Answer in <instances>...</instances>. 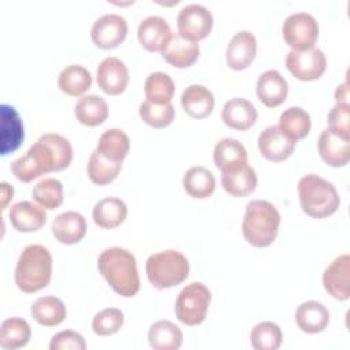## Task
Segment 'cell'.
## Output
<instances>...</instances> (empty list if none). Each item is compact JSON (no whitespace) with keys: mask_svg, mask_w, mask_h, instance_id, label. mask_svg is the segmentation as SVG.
<instances>
[{"mask_svg":"<svg viewBox=\"0 0 350 350\" xmlns=\"http://www.w3.org/2000/svg\"><path fill=\"white\" fill-rule=\"evenodd\" d=\"M298 196L302 211L314 219L335 213L340 204L335 186L316 174H308L299 179Z\"/></svg>","mask_w":350,"mask_h":350,"instance_id":"5b68a950","label":"cell"},{"mask_svg":"<svg viewBox=\"0 0 350 350\" xmlns=\"http://www.w3.org/2000/svg\"><path fill=\"white\" fill-rule=\"evenodd\" d=\"M10 221L21 232L38 231L46 223V213L42 206L30 201H19L10 208Z\"/></svg>","mask_w":350,"mask_h":350,"instance_id":"7402d4cb","label":"cell"},{"mask_svg":"<svg viewBox=\"0 0 350 350\" xmlns=\"http://www.w3.org/2000/svg\"><path fill=\"white\" fill-rule=\"evenodd\" d=\"M178 33L197 42L198 40L205 38L213 26V16L211 11L202 4H187L180 8L176 18Z\"/></svg>","mask_w":350,"mask_h":350,"instance_id":"9c48e42d","label":"cell"},{"mask_svg":"<svg viewBox=\"0 0 350 350\" xmlns=\"http://www.w3.org/2000/svg\"><path fill=\"white\" fill-rule=\"evenodd\" d=\"M124 321L123 312L116 308H107L100 310L92 321V328L94 334L100 336H108L118 332Z\"/></svg>","mask_w":350,"mask_h":350,"instance_id":"b9f144b4","label":"cell"},{"mask_svg":"<svg viewBox=\"0 0 350 350\" xmlns=\"http://www.w3.org/2000/svg\"><path fill=\"white\" fill-rule=\"evenodd\" d=\"M33 319L44 327L59 325L67 316L63 301L55 295H45L37 298L31 305Z\"/></svg>","mask_w":350,"mask_h":350,"instance_id":"83f0119b","label":"cell"},{"mask_svg":"<svg viewBox=\"0 0 350 350\" xmlns=\"http://www.w3.org/2000/svg\"><path fill=\"white\" fill-rule=\"evenodd\" d=\"M72 160V146L60 134L48 133L41 135L36 144L21 157L11 163V171L16 179L31 182L51 171L67 168Z\"/></svg>","mask_w":350,"mask_h":350,"instance_id":"6da1fadb","label":"cell"},{"mask_svg":"<svg viewBox=\"0 0 350 350\" xmlns=\"http://www.w3.org/2000/svg\"><path fill=\"white\" fill-rule=\"evenodd\" d=\"M200 55L197 42L182 37L179 33L171 34L165 46L161 49L163 59L176 68L190 67Z\"/></svg>","mask_w":350,"mask_h":350,"instance_id":"ffe728a7","label":"cell"},{"mask_svg":"<svg viewBox=\"0 0 350 350\" xmlns=\"http://www.w3.org/2000/svg\"><path fill=\"white\" fill-rule=\"evenodd\" d=\"M86 220L75 211H67L57 215L52 221L53 237L64 245H72L82 241L86 234Z\"/></svg>","mask_w":350,"mask_h":350,"instance_id":"44dd1931","label":"cell"},{"mask_svg":"<svg viewBox=\"0 0 350 350\" xmlns=\"http://www.w3.org/2000/svg\"><path fill=\"white\" fill-rule=\"evenodd\" d=\"M327 122L329 124V129L350 135V104L336 103L331 108Z\"/></svg>","mask_w":350,"mask_h":350,"instance_id":"ee69618b","label":"cell"},{"mask_svg":"<svg viewBox=\"0 0 350 350\" xmlns=\"http://www.w3.org/2000/svg\"><path fill=\"white\" fill-rule=\"evenodd\" d=\"M282 340V329L272 321H261L250 332V345L256 350H278Z\"/></svg>","mask_w":350,"mask_h":350,"instance_id":"f35d334b","label":"cell"},{"mask_svg":"<svg viewBox=\"0 0 350 350\" xmlns=\"http://www.w3.org/2000/svg\"><path fill=\"white\" fill-rule=\"evenodd\" d=\"M93 221L101 228H115L127 216V205L118 197H105L93 206Z\"/></svg>","mask_w":350,"mask_h":350,"instance_id":"4316f807","label":"cell"},{"mask_svg":"<svg viewBox=\"0 0 350 350\" xmlns=\"http://www.w3.org/2000/svg\"><path fill=\"white\" fill-rule=\"evenodd\" d=\"M320 157L331 167H343L350 157V135L334 129H324L317 139Z\"/></svg>","mask_w":350,"mask_h":350,"instance_id":"7c38bea8","label":"cell"},{"mask_svg":"<svg viewBox=\"0 0 350 350\" xmlns=\"http://www.w3.org/2000/svg\"><path fill=\"white\" fill-rule=\"evenodd\" d=\"M138 40L139 44L149 52H157L165 46L171 37V27L168 22L157 15L146 16L138 25Z\"/></svg>","mask_w":350,"mask_h":350,"instance_id":"ac0fdd59","label":"cell"},{"mask_svg":"<svg viewBox=\"0 0 350 350\" xmlns=\"http://www.w3.org/2000/svg\"><path fill=\"white\" fill-rule=\"evenodd\" d=\"M122 170V163L112 161L104 157L97 150H93L88 161V175L96 185H108L116 179Z\"/></svg>","mask_w":350,"mask_h":350,"instance_id":"74e56055","label":"cell"},{"mask_svg":"<svg viewBox=\"0 0 350 350\" xmlns=\"http://www.w3.org/2000/svg\"><path fill=\"white\" fill-rule=\"evenodd\" d=\"M139 116L146 124L154 129H163L171 124V122L174 120L175 109L171 103L156 104L149 100H145L139 105Z\"/></svg>","mask_w":350,"mask_h":350,"instance_id":"60d3db41","label":"cell"},{"mask_svg":"<svg viewBox=\"0 0 350 350\" xmlns=\"http://www.w3.org/2000/svg\"><path fill=\"white\" fill-rule=\"evenodd\" d=\"M295 321L301 331L306 334H317L327 328L329 323V312L321 302L306 301L297 308Z\"/></svg>","mask_w":350,"mask_h":350,"instance_id":"484cf974","label":"cell"},{"mask_svg":"<svg viewBox=\"0 0 350 350\" xmlns=\"http://www.w3.org/2000/svg\"><path fill=\"white\" fill-rule=\"evenodd\" d=\"M349 97V89H347V82H343L340 86L336 88L335 90V98L338 103H347Z\"/></svg>","mask_w":350,"mask_h":350,"instance_id":"f6af8a7d","label":"cell"},{"mask_svg":"<svg viewBox=\"0 0 350 350\" xmlns=\"http://www.w3.org/2000/svg\"><path fill=\"white\" fill-rule=\"evenodd\" d=\"M258 149L269 161H283L291 156L295 148V141L288 138L279 126H268L258 135Z\"/></svg>","mask_w":350,"mask_h":350,"instance_id":"5bb4252c","label":"cell"},{"mask_svg":"<svg viewBox=\"0 0 350 350\" xmlns=\"http://www.w3.org/2000/svg\"><path fill=\"white\" fill-rule=\"evenodd\" d=\"M57 85L62 92L77 97L83 94L92 85L90 72L81 64H71L64 67L57 78Z\"/></svg>","mask_w":350,"mask_h":350,"instance_id":"d590c367","label":"cell"},{"mask_svg":"<svg viewBox=\"0 0 350 350\" xmlns=\"http://www.w3.org/2000/svg\"><path fill=\"white\" fill-rule=\"evenodd\" d=\"M130 149L129 135L120 129H108L105 130L100 138L96 150L101 153L104 157L122 163L127 156Z\"/></svg>","mask_w":350,"mask_h":350,"instance_id":"1f68e13d","label":"cell"},{"mask_svg":"<svg viewBox=\"0 0 350 350\" xmlns=\"http://www.w3.org/2000/svg\"><path fill=\"white\" fill-rule=\"evenodd\" d=\"M286 67L297 79L314 81L324 74L327 59L324 52L314 46L305 51L291 49L286 57Z\"/></svg>","mask_w":350,"mask_h":350,"instance_id":"30bf717a","label":"cell"},{"mask_svg":"<svg viewBox=\"0 0 350 350\" xmlns=\"http://www.w3.org/2000/svg\"><path fill=\"white\" fill-rule=\"evenodd\" d=\"M100 273L122 297H133L139 291L137 261L131 252L123 247H109L100 253L97 260Z\"/></svg>","mask_w":350,"mask_h":350,"instance_id":"7a4b0ae2","label":"cell"},{"mask_svg":"<svg viewBox=\"0 0 350 350\" xmlns=\"http://www.w3.org/2000/svg\"><path fill=\"white\" fill-rule=\"evenodd\" d=\"M350 273V256L342 254L336 257L323 273V284L329 295L335 299L346 301L350 297L349 286Z\"/></svg>","mask_w":350,"mask_h":350,"instance_id":"9a60e30c","label":"cell"},{"mask_svg":"<svg viewBox=\"0 0 350 350\" xmlns=\"http://www.w3.org/2000/svg\"><path fill=\"white\" fill-rule=\"evenodd\" d=\"M185 112L194 119H204L211 115L215 107L212 92L204 85L187 86L180 97Z\"/></svg>","mask_w":350,"mask_h":350,"instance_id":"d4e9b609","label":"cell"},{"mask_svg":"<svg viewBox=\"0 0 350 350\" xmlns=\"http://www.w3.org/2000/svg\"><path fill=\"white\" fill-rule=\"evenodd\" d=\"M149 282L159 290L180 284L189 276L190 265L185 254L168 249L150 254L145 264Z\"/></svg>","mask_w":350,"mask_h":350,"instance_id":"8992f818","label":"cell"},{"mask_svg":"<svg viewBox=\"0 0 350 350\" xmlns=\"http://www.w3.org/2000/svg\"><path fill=\"white\" fill-rule=\"evenodd\" d=\"M279 223L280 215L273 204L265 200H252L246 205L242 234L250 245L265 247L275 241Z\"/></svg>","mask_w":350,"mask_h":350,"instance_id":"277c9868","label":"cell"},{"mask_svg":"<svg viewBox=\"0 0 350 350\" xmlns=\"http://www.w3.org/2000/svg\"><path fill=\"white\" fill-rule=\"evenodd\" d=\"M310 126V116L301 107H290L280 113L279 129L295 142L309 134Z\"/></svg>","mask_w":350,"mask_h":350,"instance_id":"e575fe53","label":"cell"},{"mask_svg":"<svg viewBox=\"0 0 350 350\" xmlns=\"http://www.w3.org/2000/svg\"><path fill=\"white\" fill-rule=\"evenodd\" d=\"M31 194L44 209H56L63 202V185L55 178H44L33 187Z\"/></svg>","mask_w":350,"mask_h":350,"instance_id":"ab89813d","label":"cell"},{"mask_svg":"<svg viewBox=\"0 0 350 350\" xmlns=\"http://www.w3.org/2000/svg\"><path fill=\"white\" fill-rule=\"evenodd\" d=\"M148 340L154 350H178L182 346L183 334L174 323L159 320L150 325Z\"/></svg>","mask_w":350,"mask_h":350,"instance_id":"f1b7e54d","label":"cell"},{"mask_svg":"<svg viewBox=\"0 0 350 350\" xmlns=\"http://www.w3.org/2000/svg\"><path fill=\"white\" fill-rule=\"evenodd\" d=\"M283 38L294 51H305L314 46L319 37V25L309 12H294L288 15L282 26Z\"/></svg>","mask_w":350,"mask_h":350,"instance_id":"ba28073f","label":"cell"},{"mask_svg":"<svg viewBox=\"0 0 350 350\" xmlns=\"http://www.w3.org/2000/svg\"><path fill=\"white\" fill-rule=\"evenodd\" d=\"M221 186L234 197H246L257 186L256 171L246 164L238 170L221 172Z\"/></svg>","mask_w":350,"mask_h":350,"instance_id":"f546056e","label":"cell"},{"mask_svg":"<svg viewBox=\"0 0 350 350\" xmlns=\"http://www.w3.org/2000/svg\"><path fill=\"white\" fill-rule=\"evenodd\" d=\"M256 52H257L256 37L247 30L238 31L231 37L227 45V51H226L227 66L232 70H243L253 62Z\"/></svg>","mask_w":350,"mask_h":350,"instance_id":"2e32d148","label":"cell"},{"mask_svg":"<svg viewBox=\"0 0 350 350\" xmlns=\"http://www.w3.org/2000/svg\"><path fill=\"white\" fill-rule=\"evenodd\" d=\"M183 187L186 193L194 198H206L215 191L216 179L211 170L196 165L185 172Z\"/></svg>","mask_w":350,"mask_h":350,"instance_id":"d6a6232c","label":"cell"},{"mask_svg":"<svg viewBox=\"0 0 350 350\" xmlns=\"http://www.w3.org/2000/svg\"><path fill=\"white\" fill-rule=\"evenodd\" d=\"M75 116L85 126H98L108 118V104L97 94L82 96L75 104Z\"/></svg>","mask_w":350,"mask_h":350,"instance_id":"4dcf8cb0","label":"cell"},{"mask_svg":"<svg viewBox=\"0 0 350 350\" xmlns=\"http://www.w3.org/2000/svg\"><path fill=\"white\" fill-rule=\"evenodd\" d=\"M258 100L268 108L284 103L288 93V83L278 70H267L257 79L256 86Z\"/></svg>","mask_w":350,"mask_h":350,"instance_id":"d6986e66","label":"cell"},{"mask_svg":"<svg viewBox=\"0 0 350 350\" xmlns=\"http://www.w3.org/2000/svg\"><path fill=\"white\" fill-rule=\"evenodd\" d=\"M51 350H85L86 349V342L81 334L77 331L66 329L55 334L51 339L49 343Z\"/></svg>","mask_w":350,"mask_h":350,"instance_id":"7bdbcfd3","label":"cell"},{"mask_svg":"<svg viewBox=\"0 0 350 350\" xmlns=\"http://www.w3.org/2000/svg\"><path fill=\"white\" fill-rule=\"evenodd\" d=\"M1 197H3V209L7 206V202L12 198L14 189L7 182H1Z\"/></svg>","mask_w":350,"mask_h":350,"instance_id":"bcb514c9","label":"cell"},{"mask_svg":"<svg viewBox=\"0 0 350 350\" xmlns=\"http://www.w3.org/2000/svg\"><path fill=\"white\" fill-rule=\"evenodd\" d=\"M215 165L221 171H234L247 164V152L235 138L220 139L213 149Z\"/></svg>","mask_w":350,"mask_h":350,"instance_id":"603a6c76","label":"cell"},{"mask_svg":"<svg viewBox=\"0 0 350 350\" xmlns=\"http://www.w3.org/2000/svg\"><path fill=\"white\" fill-rule=\"evenodd\" d=\"M221 119L224 124L231 129L241 131L247 130L257 120V109L249 100L235 97L226 101L221 111Z\"/></svg>","mask_w":350,"mask_h":350,"instance_id":"cb8c5ba5","label":"cell"},{"mask_svg":"<svg viewBox=\"0 0 350 350\" xmlns=\"http://www.w3.org/2000/svg\"><path fill=\"white\" fill-rule=\"evenodd\" d=\"M52 276V256L42 245H29L19 254L15 267V283L23 293L45 288Z\"/></svg>","mask_w":350,"mask_h":350,"instance_id":"3957f363","label":"cell"},{"mask_svg":"<svg viewBox=\"0 0 350 350\" xmlns=\"http://www.w3.org/2000/svg\"><path fill=\"white\" fill-rule=\"evenodd\" d=\"M92 41L101 49H112L127 36V22L119 14H104L94 21L90 30Z\"/></svg>","mask_w":350,"mask_h":350,"instance_id":"8fae6325","label":"cell"},{"mask_svg":"<svg viewBox=\"0 0 350 350\" xmlns=\"http://www.w3.org/2000/svg\"><path fill=\"white\" fill-rule=\"evenodd\" d=\"M1 113V133H0V153L1 156H7L16 150L23 138V124L16 109L8 104L0 105Z\"/></svg>","mask_w":350,"mask_h":350,"instance_id":"e0dca14e","label":"cell"},{"mask_svg":"<svg viewBox=\"0 0 350 350\" xmlns=\"http://www.w3.org/2000/svg\"><path fill=\"white\" fill-rule=\"evenodd\" d=\"M129 83V68L123 60L109 56L97 67V85L107 94L116 96L126 90Z\"/></svg>","mask_w":350,"mask_h":350,"instance_id":"4fadbf2b","label":"cell"},{"mask_svg":"<svg viewBox=\"0 0 350 350\" xmlns=\"http://www.w3.org/2000/svg\"><path fill=\"white\" fill-rule=\"evenodd\" d=\"M209 302V288L200 282H193L185 286L178 294L175 314L178 320L186 325H198L206 317Z\"/></svg>","mask_w":350,"mask_h":350,"instance_id":"52a82bcc","label":"cell"},{"mask_svg":"<svg viewBox=\"0 0 350 350\" xmlns=\"http://www.w3.org/2000/svg\"><path fill=\"white\" fill-rule=\"evenodd\" d=\"M31 336V329L27 321L22 317H10L0 327V346L7 350H16L27 345Z\"/></svg>","mask_w":350,"mask_h":350,"instance_id":"836d02e7","label":"cell"},{"mask_svg":"<svg viewBox=\"0 0 350 350\" xmlns=\"http://www.w3.org/2000/svg\"><path fill=\"white\" fill-rule=\"evenodd\" d=\"M146 100L156 104L171 103L175 93V83L172 78L161 71L152 72L146 77L144 85Z\"/></svg>","mask_w":350,"mask_h":350,"instance_id":"8d00e7d4","label":"cell"}]
</instances>
